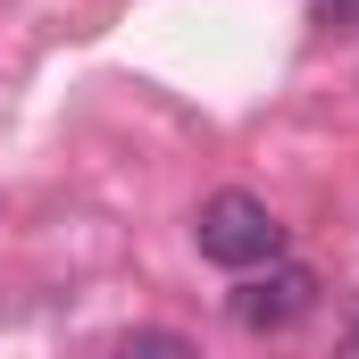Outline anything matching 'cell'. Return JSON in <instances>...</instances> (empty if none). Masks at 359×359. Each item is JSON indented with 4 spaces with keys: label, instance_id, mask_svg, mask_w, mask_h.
I'll return each instance as SVG.
<instances>
[{
    "label": "cell",
    "instance_id": "6da1fadb",
    "mask_svg": "<svg viewBox=\"0 0 359 359\" xmlns=\"http://www.w3.org/2000/svg\"><path fill=\"white\" fill-rule=\"evenodd\" d=\"M192 234H201V259H217V268H234V276L284 259V226H276V209L259 192H209Z\"/></svg>",
    "mask_w": 359,
    "mask_h": 359
},
{
    "label": "cell",
    "instance_id": "7a4b0ae2",
    "mask_svg": "<svg viewBox=\"0 0 359 359\" xmlns=\"http://www.w3.org/2000/svg\"><path fill=\"white\" fill-rule=\"evenodd\" d=\"M309 309H318V276L292 268V259L251 268V276H243V292H234V326H251V334H284V326L309 318Z\"/></svg>",
    "mask_w": 359,
    "mask_h": 359
},
{
    "label": "cell",
    "instance_id": "3957f363",
    "mask_svg": "<svg viewBox=\"0 0 359 359\" xmlns=\"http://www.w3.org/2000/svg\"><path fill=\"white\" fill-rule=\"evenodd\" d=\"M109 359H192V343H184V334H159V326H142V334H126Z\"/></svg>",
    "mask_w": 359,
    "mask_h": 359
},
{
    "label": "cell",
    "instance_id": "277c9868",
    "mask_svg": "<svg viewBox=\"0 0 359 359\" xmlns=\"http://www.w3.org/2000/svg\"><path fill=\"white\" fill-rule=\"evenodd\" d=\"M334 359H359V334H351V343H343V351H334Z\"/></svg>",
    "mask_w": 359,
    "mask_h": 359
},
{
    "label": "cell",
    "instance_id": "5b68a950",
    "mask_svg": "<svg viewBox=\"0 0 359 359\" xmlns=\"http://www.w3.org/2000/svg\"><path fill=\"white\" fill-rule=\"evenodd\" d=\"M351 334H359V309H351Z\"/></svg>",
    "mask_w": 359,
    "mask_h": 359
}]
</instances>
